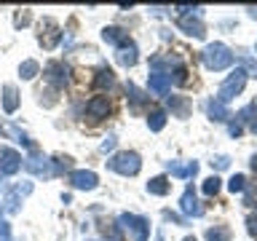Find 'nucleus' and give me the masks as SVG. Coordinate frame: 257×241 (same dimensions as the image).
<instances>
[{
  "instance_id": "nucleus-24",
  "label": "nucleus",
  "mask_w": 257,
  "mask_h": 241,
  "mask_svg": "<svg viewBox=\"0 0 257 241\" xmlns=\"http://www.w3.org/2000/svg\"><path fill=\"white\" fill-rule=\"evenodd\" d=\"M244 204L246 206H257V182H252V185L244 188Z\"/></svg>"
},
{
  "instance_id": "nucleus-27",
  "label": "nucleus",
  "mask_w": 257,
  "mask_h": 241,
  "mask_svg": "<svg viewBox=\"0 0 257 241\" xmlns=\"http://www.w3.org/2000/svg\"><path fill=\"white\" fill-rule=\"evenodd\" d=\"M6 132H8V134H11V137H14V140H16V142H22V145H24V148H32V142H30V140H27V137H24V134L19 132V126H6Z\"/></svg>"
},
{
  "instance_id": "nucleus-11",
  "label": "nucleus",
  "mask_w": 257,
  "mask_h": 241,
  "mask_svg": "<svg viewBox=\"0 0 257 241\" xmlns=\"http://www.w3.org/2000/svg\"><path fill=\"white\" fill-rule=\"evenodd\" d=\"M46 78L51 80L56 88H62V86L70 80V70L64 67V64H59V62H51V64L46 67Z\"/></svg>"
},
{
  "instance_id": "nucleus-38",
  "label": "nucleus",
  "mask_w": 257,
  "mask_h": 241,
  "mask_svg": "<svg viewBox=\"0 0 257 241\" xmlns=\"http://www.w3.org/2000/svg\"><path fill=\"white\" fill-rule=\"evenodd\" d=\"M185 241H196V238H193V236H188V238H185Z\"/></svg>"
},
{
  "instance_id": "nucleus-20",
  "label": "nucleus",
  "mask_w": 257,
  "mask_h": 241,
  "mask_svg": "<svg viewBox=\"0 0 257 241\" xmlns=\"http://www.w3.org/2000/svg\"><path fill=\"white\" fill-rule=\"evenodd\" d=\"M148 126H150V132H161V129L166 126V112L164 110H153L148 115Z\"/></svg>"
},
{
  "instance_id": "nucleus-30",
  "label": "nucleus",
  "mask_w": 257,
  "mask_h": 241,
  "mask_svg": "<svg viewBox=\"0 0 257 241\" xmlns=\"http://www.w3.org/2000/svg\"><path fill=\"white\" fill-rule=\"evenodd\" d=\"M112 148H115V137H112V134H110V137H107V140H104V142L99 145V150H102V153H110Z\"/></svg>"
},
{
  "instance_id": "nucleus-15",
  "label": "nucleus",
  "mask_w": 257,
  "mask_h": 241,
  "mask_svg": "<svg viewBox=\"0 0 257 241\" xmlns=\"http://www.w3.org/2000/svg\"><path fill=\"white\" fill-rule=\"evenodd\" d=\"M115 59H118V64H123V67H134L137 64V46L134 43H126V46H120L118 48V54H115Z\"/></svg>"
},
{
  "instance_id": "nucleus-14",
  "label": "nucleus",
  "mask_w": 257,
  "mask_h": 241,
  "mask_svg": "<svg viewBox=\"0 0 257 241\" xmlns=\"http://www.w3.org/2000/svg\"><path fill=\"white\" fill-rule=\"evenodd\" d=\"M166 169H169V174H174V177H180V180H185V177H193L198 172V164L196 161H188V164H174V161H169L166 164Z\"/></svg>"
},
{
  "instance_id": "nucleus-37",
  "label": "nucleus",
  "mask_w": 257,
  "mask_h": 241,
  "mask_svg": "<svg viewBox=\"0 0 257 241\" xmlns=\"http://www.w3.org/2000/svg\"><path fill=\"white\" fill-rule=\"evenodd\" d=\"M252 169H254V172H257V156L252 158Z\"/></svg>"
},
{
  "instance_id": "nucleus-36",
  "label": "nucleus",
  "mask_w": 257,
  "mask_h": 241,
  "mask_svg": "<svg viewBox=\"0 0 257 241\" xmlns=\"http://www.w3.org/2000/svg\"><path fill=\"white\" fill-rule=\"evenodd\" d=\"M249 14H252L254 19H257V6H252V8H249Z\"/></svg>"
},
{
  "instance_id": "nucleus-6",
  "label": "nucleus",
  "mask_w": 257,
  "mask_h": 241,
  "mask_svg": "<svg viewBox=\"0 0 257 241\" xmlns=\"http://www.w3.org/2000/svg\"><path fill=\"white\" fill-rule=\"evenodd\" d=\"M120 228L132 230L134 233V241H148L150 236V222L145 220V217H137V214H120L118 217Z\"/></svg>"
},
{
  "instance_id": "nucleus-35",
  "label": "nucleus",
  "mask_w": 257,
  "mask_h": 241,
  "mask_svg": "<svg viewBox=\"0 0 257 241\" xmlns=\"http://www.w3.org/2000/svg\"><path fill=\"white\" fill-rule=\"evenodd\" d=\"M249 110H252V112H254V120H252V129H254V132H257V99H254L252 104H249Z\"/></svg>"
},
{
  "instance_id": "nucleus-28",
  "label": "nucleus",
  "mask_w": 257,
  "mask_h": 241,
  "mask_svg": "<svg viewBox=\"0 0 257 241\" xmlns=\"http://www.w3.org/2000/svg\"><path fill=\"white\" fill-rule=\"evenodd\" d=\"M217 190H220V177H209V180H204V193L206 196H217Z\"/></svg>"
},
{
  "instance_id": "nucleus-32",
  "label": "nucleus",
  "mask_w": 257,
  "mask_h": 241,
  "mask_svg": "<svg viewBox=\"0 0 257 241\" xmlns=\"http://www.w3.org/2000/svg\"><path fill=\"white\" fill-rule=\"evenodd\" d=\"M246 228H249V233H252V236L257 238V214H254V217H249V220H246Z\"/></svg>"
},
{
  "instance_id": "nucleus-34",
  "label": "nucleus",
  "mask_w": 257,
  "mask_h": 241,
  "mask_svg": "<svg viewBox=\"0 0 257 241\" xmlns=\"http://www.w3.org/2000/svg\"><path fill=\"white\" fill-rule=\"evenodd\" d=\"M244 64L249 67V72H252V75L257 78V62H252V59H244Z\"/></svg>"
},
{
  "instance_id": "nucleus-3",
  "label": "nucleus",
  "mask_w": 257,
  "mask_h": 241,
  "mask_svg": "<svg viewBox=\"0 0 257 241\" xmlns=\"http://www.w3.org/2000/svg\"><path fill=\"white\" fill-rule=\"evenodd\" d=\"M107 166L112 169V172L123 174V177H134V174L142 169V161H140V156H137V153L123 150V153H115V156L107 161Z\"/></svg>"
},
{
  "instance_id": "nucleus-5",
  "label": "nucleus",
  "mask_w": 257,
  "mask_h": 241,
  "mask_svg": "<svg viewBox=\"0 0 257 241\" xmlns=\"http://www.w3.org/2000/svg\"><path fill=\"white\" fill-rule=\"evenodd\" d=\"M180 27L188 32V35L193 38H204L206 35V27H204V22H201V8H188V6H180Z\"/></svg>"
},
{
  "instance_id": "nucleus-13",
  "label": "nucleus",
  "mask_w": 257,
  "mask_h": 241,
  "mask_svg": "<svg viewBox=\"0 0 257 241\" xmlns=\"http://www.w3.org/2000/svg\"><path fill=\"white\" fill-rule=\"evenodd\" d=\"M102 38H104V43H112V46H126L128 43V32H123L120 27H104L102 30Z\"/></svg>"
},
{
  "instance_id": "nucleus-21",
  "label": "nucleus",
  "mask_w": 257,
  "mask_h": 241,
  "mask_svg": "<svg viewBox=\"0 0 257 241\" xmlns=\"http://www.w3.org/2000/svg\"><path fill=\"white\" fill-rule=\"evenodd\" d=\"M38 62L35 59H27V62H22V67H19V75L24 78V80H32V78H35L38 75Z\"/></svg>"
},
{
  "instance_id": "nucleus-9",
  "label": "nucleus",
  "mask_w": 257,
  "mask_h": 241,
  "mask_svg": "<svg viewBox=\"0 0 257 241\" xmlns=\"http://www.w3.org/2000/svg\"><path fill=\"white\" fill-rule=\"evenodd\" d=\"M70 182L75 185L78 190H94L96 188V174L94 172H86V169H78V172H72L70 174Z\"/></svg>"
},
{
  "instance_id": "nucleus-16",
  "label": "nucleus",
  "mask_w": 257,
  "mask_h": 241,
  "mask_svg": "<svg viewBox=\"0 0 257 241\" xmlns=\"http://www.w3.org/2000/svg\"><path fill=\"white\" fill-rule=\"evenodd\" d=\"M3 107L6 112H16V107H19V94H16V88L11 83L3 86Z\"/></svg>"
},
{
  "instance_id": "nucleus-7",
  "label": "nucleus",
  "mask_w": 257,
  "mask_h": 241,
  "mask_svg": "<svg viewBox=\"0 0 257 241\" xmlns=\"http://www.w3.org/2000/svg\"><path fill=\"white\" fill-rule=\"evenodd\" d=\"M22 169V156L16 150H11V148H3L0 150V172H3L6 177H11V174H16Z\"/></svg>"
},
{
  "instance_id": "nucleus-18",
  "label": "nucleus",
  "mask_w": 257,
  "mask_h": 241,
  "mask_svg": "<svg viewBox=\"0 0 257 241\" xmlns=\"http://www.w3.org/2000/svg\"><path fill=\"white\" fill-rule=\"evenodd\" d=\"M166 104H169V110H172L174 115H180V118H185V115L190 112L188 102H185L182 96H166Z\"/></svg>"
},
{
  "instance_id": "nucleus-1",
  "label": "nucleus",
  "mask_w": 257,
  "mask_h": 241,
  "mask_svg": "<svg viewBox=\"0 0 257 241\" xmlns=\"http://www.w3.org/2000/svg\"><path fill=\"white\" fill-rule=\"evenodd\" d=\"M201 59H204V64L209 70H214V72H220L225 67H230V62H233V54H230V48L225 46V43H209L204 48V54H201Z\"/></svg>"
},
{
  "instance_id": "nucleus-10",
  "label": "nucleus",
  "mask_w": 257,
  "mask_h": 241,
  "mask_svg": "<svg viewBox=\"0 0 257 241\" xmlns=\"http://www.w3.org/2000/svg\"><path fill=\"white\" fill-rule=\"evenodd\" d=\"M107 112H110V99L107 96H94V99L86 104V115L94 118V120L107 118Z\"/></svg>"
},
{
  "instance_id": "nucleus-12",
  "label": "nucleus",
  "mask_w": 257,
  "mask_h": 241,
  "mask_svg": "<svg viewBox=\"0 0 257 241\" xmlns=\"http://www.w3.org/2000/svg\"><path fill=\"white\" fill-rule=\"evenodd\" d=\"M148 83H150V91H153V94L166 96L169 88H172V75H164V72H150Z\"/></svg>"
},
{
  "instance_id": "nucleus-17",
  "label": "nucleus",
  "mask_w": 257,
  "mask_h": 241,
  "mask_svg": "<svg viewBox=\"0 0 257 241\" xmlns=\"http://www.w3.org/2000/svg\"><path fill=\"white\" fill-rule=\"evenodd\" d=\"M206 112L212 115V120H228V118H230L228 107H225L222 102H217V99H212V102L206 104Z\"/></svg>"
},
{
  "instance_id": "nucleus-31",
  "label": "nucleus",
  "mask_w": 257,
  "mask_h": 241,
  "mask_svg": "<svg viewBox=\"0 0 257 241\" xmlns=\"http://www.w3.org/2000/svg\"><path fill=\"white\" fill-rule=\"evenodd\" d=\"M212 166H217V169H228V166H230V158H228V156H220V158L212 161Z\"/></svg>"
},
{
  "instance_id": "nucleus-19",
  "label": "nucleus",
  "mask_w": 257,
  "mask_h": 241,
  "mask_svg": "<svg viewBox=\"0 0 257 241\" xmlns=\"http://www.w3.org/2000/svg\"><path fill=\"white\" fill-rule=\"evenodd\" d=\"M148 190L153 193V196H166L169 193V180L166 177H153V180L148 182Z\"/></svg>"
},
{
  "instance_id": "nucleus-26",
  "label": "nucleus",
  "mask_w": 257,
  "mask_h": 241,
  "mask_svg": "<svg viewBox=\"0 0 257 241\" xmlns=\"http://www.w3.org/2000/svg\"><path fill=\"white\" fill-rule=\"evenodd\" d=\"M94 83L99 86V88H102V86H110V83H112V70L102 67L99 72H96V80H94Z\"/></svg>"
},
{
  "instance_id": "nucleus-4",
  "label": "nucleus",
  "mask_w": 257,
  "mask_h": 241,
  "mask_svg": "<svg viewBox=\"0 0 257 241\" xmlns=\"http://www.w3.org/2000/svg\"><path fill=\"white\" fill-rule=\"evenodd\" d=\"M246 75H249L246 70H233L230 75H228V80L220 86V91H217V102L228 104L233 96H238L241 88H244V83H246Z\"/></svg>"
},
{
  "instance_id": "nucleus-25",
  "label": "nucleus",
  "mask_w": 257,
  "mask_h": 241,
  "mask_svg": "<svg viewBox=\"0 0 257 241\" xmlns=\"http://www.w3.org/2000/svg\"><path fill=\"white\" fill-rule=\"evenodd\" d=\"M244 188H246L244 174H233V177H230V182H228V190H230V193H241Z\"/></svg>"
},
{
  "instance_id": "nucleus-2",
  "label": "nucleus",
  "mask_w": 257,
  "mask_h": 241,
  "mask_svg": "<svg viewBox=\"0 0 257 241\" xmlns=\"http://www.w3.org/2000/svg\"><path fill=\"white\" fill-rule=\"evenodd\" d=\"M67 164H70V158L51 161V158H43V156H32V158L24 161V169H27L30 174H35V177H54V174H59Z\"/></svg>"
},
{
  "instance_id": "nucleus-29",
  "label": "nucleus",
  "mask_w": 257,
  "mask_h": 241,
  "mask_svg": "<svg viewBox=\"0 0 257 241\" xmlns=\"http://www.w3.org/2000/svg\"><path fill=\"white\" fill-rule=\"evenodd\" d=\"M0 241H14V236H11V225L3 220V209H0Z\"/></svg>"
},
{
  "instance_id": "nucleus-33",
  "label": "nucleus",
  "mask_w": 257,
  "mask_h": 241,
  "mask_svg": "<svg viewBox=\"0 0 257 241\" xmlns=\"http://www.w3.org/2000/svg\"><path fill=\"white\" fill-rule=\"evenodd\" d=\"M241 132H244L241 120H236V124H230V134H233V137H241Z\"/></svg>"
},
{
  "instance_id": "nucleus-22",
  "label": "nucleus",
  "mask_w": 257,
  "mask_h": 241,
  "mask_svg": "<svg viewBox=\"0 0 257 241\" xmlns=\"http://www.w3.org/2000/svg\"><path fill=\"white\" fill-rule=\"evenodd\" d=\"M206 238L209 241H230V230L222 228V225H217V228H209L206 230Z\"/></svg>"
},
{
  "instance_id": "nucleus-8",
  "label": "nucleus",
  "mask_w": 257,
  "mask_h": 241,
  "mask_svg": "<svg viewBox=\"0 0 257 241\" xmlns=\"http://www.w3.org/2000/svg\"><path fill=\"white\" fill-rule=\"evenodd\" d=\"M180 209H182V214H188V217H201V214H204V206L198 204V198H196V193H193V188H188V190L182 193Z\"/></svg>"
},
{
  "instance_id": "nucleus-23",
  "label": "nucleus",
  "mask_w": 257,
  "mask_h": 241,
  "mask_svg": "<svg viewBox=\"0 0 257 241\" xmlns=\"http://www.w3.org/2000/svg\"><path fill=\"white\" fill-rule=\"evenodd\" d=\"M126 94L132 96V104H134V107H140V104H145V99H148V96H145L134 83H128V86H126Z\"/></svg>"
},
{
  "instance_id": "nucleus-39",
  "label": "nucleus",
  "mask_w": 257,
  "mask_h": 241,
  "mask_svg": "<svg viewBox=\"0 0 257 241\" xmlns=\"http://www.w3.org/2000/svg\"><path fill=\"white\" fill-rule=\"evenodd\" d=\"M0 132H3V126H0Z\"/></svg>"
}]
</instances>
